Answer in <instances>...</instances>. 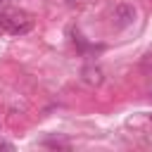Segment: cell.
<instances>
[{
    "instance_id": "obj_1",
    "label": "cell",
    "mask_w": 152,
    "mask_h": 152,
    "mask_svg": "<svg viewBox=\"0 0 152 152\" xmlns=\"http://www.w3.org/2000/svg\"><path fill=\"white\" fill-rule=\"evenodd\" d=\"M33 28V19L24 12L10 10L5 7V2L0 5V31L10 33V36H24Z\"/></svg>"
},
{
    "instance_id": "obj_2",
    "label": "cell",
    "mask_w": 152,
    "mask_h": 152,
    "mask_svg": "<svg viewBox=\"0 0 152 152\" xmlns=\"http://www.w3.org/2000/svg\"><path fill=\"white\" fill-rule=\"evenodd\" d=\"M112 21H114V26H119V28L131 26V24L135 21V7L128 5V2H119V5L114 7V12H112Z\"/></svg>"
},
{
    "instance_id": "obj_3",
    "label": "cell",
    "mask_w": 152,
    "mask_h": 152,
    "mask_svg": "<svg viewBox=\"0 0 152 152\" xmlns=\"http://www.w3.org/2000/svg\"><path fill=\"white\" fill-rule=\"evenodd\" d=\"M81 78L88 83V86H100L102 83V69L100 66H93V64H88V66H83V71H81Z\"/></svg>"
},
{
    "instance_id": "obj_4",
    "label": "cell",
    "mask_w": 152,
    "mask_h": 152,
    "mask_svg": "<svg viewBox=\"0 0 152 152\" xmlns=\"http://www.w3.org/2000/svg\"><path fill=\"white\" fill-rule=\"evenodd\" d=\"M66 2H76V0H66Z\"/></svg>"
}]
</instances>
